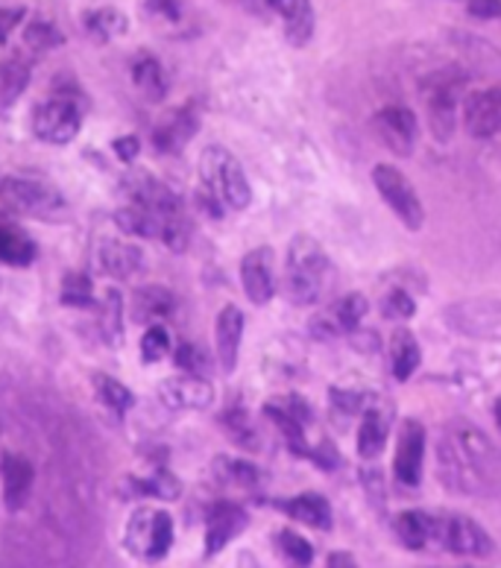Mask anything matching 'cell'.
<instances>
[{
	"mask_svg": "<svg viewBox=\"0 0 501 568\" xmlns=\"http://www.w3.org/2000/svg\"><path fill=\"white\" fill-rule=\"evenodd\" d=\"M332 284V261L311 235H297L284 258L282 291L293 305H317Z\"/></svg>",
	"mask_w": 501,
	"mask_h": 568,
	"instance_id": "6da1fadb",
	"label": "cell"
},
{
	"mask_svg": "<svg viewBox=\"0 0 501 568\" xmlns=\"http://www.w3.org/2000/svg\"><path fill=\"white\" fill-rule=\"evenodd\" d=\"M0 205L9 214L30 220H48V223H59L68 220L71 209L62 200L57 187L48 182H36V179H21V176H3L0 179Z\"/></svg>",
	"mask_w": 501,
	"mask_h": 568,
	"instance_id": "7a4b0ae2",
	"label": "cell"
},
{
	"mask_svg": "<svg viewBox=\"0 0 501 568\" xmlns=\"http://www.w3.org/2000/svg\"><path fill=\"white\" fill-rule=\"evenodd\" d=\"M200 179L202 187L218 196L220 203L232 212H243L252 203V187L247 182V173L227 146H206L202 150Z\"/></svg>",
	"mask_w": 501,
	"mask_h": 568,
	"instance_id": "3957f363",
	"label": "cell"
},
{
	"mask_svg": "<svg viewBox=\"0 0 501 568\" xmlns=\"http://www.w3.org/2000/svg\"><path fill=\"white\" fill-rule=\"evenodd\" d=\"M463 77L458 68H445L437 71L434 77L422 82V100H425V112H429V130L440 144L452 141L458 130V94H461Z\"/></svg>",
	"mask_w": 501,
	"mask_h": 568,
	"instance_id": "277c9868",
	"label": "cell"
},
{
	"mask_svg": "<svg viewBox=\"0 0 501 568\" xmlns=\"http://www.w3.org/2000/svg\"><path fill=\"white\" fill-rule=\"evenodd\" d=\"M127 551L138 560L159 562L168 557L173 545V519L170 513L156 510V507H138L127 521Z\"/></svg>",
	"mask_w": 501,
	"mask_h": 568,
	"instance_id": "5b68a950",
	"label": "cell"
},
{
	"mask_svg": "<svg viewBox=\"0 0 501 568\" xmlns=\"http://www.w3.org/2000/svg\"><path fill=\"white\" fill-rule=\"evenodd\" d=\"M372 185H375L381 200L390 205V212L397 214L404 226L411 229V232H420L422 223H425V209H422L417 187L408 182L402 171H397L393 164H379L372 171Z\"/></svg>",
	"mask_w": 501,
	"mask_h": 568,
	"instance_id": "8992f818",
	"label": "cell"
},
{
	"mask_svg": "<svg viewBox=\"0 0 501 568\" xmlns=\"http://www.w3.org/2000/svg\"><path fill=\"white\" fill-rule=\"evenodd\" d=\"M82 112L71 98H53L33 112V132L48 144H71L80 135Z\"/></svg>",
	"mask_w": 501,
	"mask_h": 568,
	"instance_id": "52a82bcc",
	"label": "cell"
},
{
	"mask_svg": "<svg viewBox=\"0 0 501 568\" xmlns=\"http://www.w3.org/2000/svg\"><path fill=\"white\" fill-rule=\"evenodd\" d=\"M437 475L443 480L445 487L452 493H463V496H475V493H484L487 484L484 478L472 469V463L467 460V455L461 452V446L454 443V437L449 434V428L440 434V443H437Z\"/></svg>",
	"mask_w": 501,
	"mask_h": 568,
	"instance_id": "ba28073f",
	"label": "cell"
},
{
	"mask_svg": "<svg viewBox=\"0 0 501 568\" xmlns=\"http://www.w3.org/2000/svg\"><path fill=\"white\" fill-rule=\"evenodd\" d=\"M449 434L454 437V443L461 446V452L467 455V460L472 463V469L484 478L487 487H495L501 484V452L490 443L487 434L475 428V425L461 423V419H454L452 425H445Z\"/></svg>",
	"mask_w": 501,
	"mask_h": 568,
	"instance_id": "9c48e42d",
	"label": "cell"
},
{
	"mask_svg": "<svg viewBox=\"0 0 501 568\" xmlns=\"http://www.w3.org/2000/svg\"><path fill=\"white\" fill-rule=\"evenodd\" d=\"M437 545L458 557H487L493 554V539L478 521L467 516H440L437 525Z\"/></svg>",
	"mask_w": 501,
	"mask_h": 568,
	"instance_id": "30bf717a",
	"label": "cell"
},
{
	"mask_svg": "<svg viewBox=\"0 0 501 568\" xmlns=\"http://www.w3.org/2000/svg\"><path fill=\"white\" fill-rule=\"evenodd\" d=\"M425 443L429 434L417 419H404L399 428L397 457H393V475L402 487H420L422 480V460H425Z\"/></svg>",
	"mask_w": 501,
	"mask_h": 568,
	"instance_id": "8fae6325",
	"label": "cell"
},
{
	"mask_svg": "<svg viewBox=\"0 0 501 568\" xmlns=\"http://www.w3.org/2000/svg\"><path fill=\"white\" fill-rule=\"evenodd\" d=\"M159 402L170 410H206L214 402V387L206 382L202 375L186 373V375H170L159 387Z\"/></svg>",
	"mask_w": 501,
	"mask_h": 568,
	"instance_id": "7c38bea8",
	"label": "cell"
},
{
	"mask_svg": "<svg viewBox=\"0 0 501 568\" xmlns=\"http://www.w3.org/2000/svg\"><path fill=\"white\" fill-rule=\"evenodd\" d=\"M367 311H370L367 296H361V293H349V296H343L340 302H334L332 308H325L320 317L311 320V334L320 337V341H332L338 334L355 332L358 325H361V320L367 317Z\"/></svg>",
	"mask_w": 501,
	"mask_h": 568,
	"instance_id": "4fadbf2b",
	"label": "cell"
},
{
	"mask_svg": "<svg viewBox=\"0 0 501 568\" xmlns=\"http://www.w3.org/2000/svg\"><path fill=\"white\" fill-rule=\"evenodd\" d=\"M123 191L130 196V203L144 205V209H150L156 214H168V217L182 214V200L164 185L162 179H156L153 173H130V176L123 179Z\"/></svg>",
	"mask_w": 501,
	"mask_h": 568,
	"instance_id": "5bb4252c",
	"label": "cell"
},
{
	"mask_svg": "<svg viewBox=\"0 0 501 568\" xmlns=\"http://www.w3.org/2000/svg\"><path fill=\"white\" fill-rule=\"evenodd\" d=\"M379 139L393 150L397 155H411L413 146H417V135H420V126H417V114L404 106H388L375 112V121H372Z\"/></svg>",
	"mask_w": 501,
	"mask_h": 568,
	"instance_id": "9a60e30c",
	"label": "cell"
},
{
	"mask_svg": "<svg viewBox=\"0 0 501 568\" xmlns=\"http://www.w3.org/2000/svg\"><path fill=\"white\" fill-rule=\"evenodd\" d=\"M463 126L472 139H493L501 132V89L469 94L463 103Z\"/></svg>",
	"mask_w": 501,
	"mask_h": 568,
	"instance_id": "2e32d148",
	"label": "cell"
},
{
	"mask_svg": "<svg viewBox=\"0 0 501 568\" xmlns=\"http://www.w3.org/2000/svg\"><path fill=\"white\" fill-rule=\"evenodd\" d=\"M241 282L243 291L255 305H268L275 293V276H273V250L270 246H259L243 255L241 261Z\"/></svg>",
	"mask_w": 501,
	"mask_h": 568,
	"instance_id": "e0dca14e",
	"label": "cell"
},
{
	"mask_svg": "<svg viewBox=\"0 0 501 568\" xmlns=\"http://www.w3.org/2000/svg\"><path fill=\"white\" fill-rule=\"evenodd\" d=\"M364 419H361V428H358V455L364 460H375V457L384 452V443H388L390 425H393V407L381 398H370L364 407Z\"/></svg>",
	"mask_w": 501,
	"mask_h": 568,
	"instance_id": "ac0fdd59",
	"label": "cell"
},
{
	"mask_svg": "<svg viewBox=\"0 0 501 568\" xmlns=\"http://www.w3.org/2000/svg\"><path fill=\"white\" fill-rule=\"evenodd\" d=\"M250 525V516L243 507L232 501H218L209 510V525H206V554H220L232 542L234 536H241Z\"/></svg>",
	"mask_w": 501,
	"mask_h": 568,
	"instance_id": "d6986e66",
	"label": "cell"
},
{
	"mask_svg": "<svg viewBox=\"0 0 501 568\" xmlns=\"http://www.w3.org/2000/svg\"><path fill=\"white\" fill-rule=\"evenodd\" d=\"M200 130V114L191 106H182L177 112H170L153 132V144L159 153L177 155L188 146V141L194 139Z\"/></svg>",
	"mask_w": 501,
	"mask_h": 568,
	"instance_id": "ffe728a7",
	"label": "cell"
},
{
	"mask_svg": "<svg viewBox=\"0 0 501 568\" xmlns=\"http://www.w3.org/2000/svg\"><path fill=\"white\" fill-rule=\"evenodd\" d=\"M33 466L30 460L18 455L3 457L0 463V484H3V507L9 513L24 510L27 501H30V493H33Z\"/></svg>",
	"mask_w": 501,
	"mask_h": 568,
	"instance_id": "44dd1931",
	"label": "cell"
},
{
	"mask_svg": "<svg viewBox=\"0 0 501 568\" xmlns=\"http://www.w3.org/2000/svg\"><path fill=\"white\" fill-rule=\"evenodd\" d=\"M243 341V311L227 305L218 314L214 323V349H218V361L223 375H232L238 366V352H241Z\"/></svg>",
	"mask_w": 501,
	"mask_h": 568,
	"instance_id": "7402d4cb",
	"label": "cell"
},
{
	"mask_svg": "<svg viewBox=\"0 0 501 568\" xmlns=\"http://www.w3.org/2000/svg\"><path fill=\"white\" fill-rule=\"evenodd\" d=\"M268 7L282 18L284 39L291 41L293 48H305L317 24L311 0H268Z\"/></svg>",
	"mask_w": 501,
	"mask_h": 568,
	"instance_id": "603a6c76",
	"label": "cell"
},
{
	"mask_svg": "<svg viewBox=\"0 0 501 568\" xmlns=\"http://www.w3.org/2000/svg\"><path fill=\"white\" fill-rule=\"evenodd\" d=\"M36 241L9 214H0V261L9 267H30L36 261Z\"/></svg>",
	"mask_w": 501,
	"mask_h": 568,
	"instance_id": "cb8c5ba5",
	"label": "cell"
},
{
	"mask_svg": "<svg viewBox=\"0 0 501 568\" xmlns=\"http://www.w3.org/2000/svg\"><path fill=\"white\" fill-rule=\"evenodd\" d=\"M173 311H177V300L162 284H147L132 296V320L141 325L164 323Z\"/></svg>",
	"mask_w": 501,
	"mask_h": 568,
	"instance_id": "d4e9b609",
	"label": "cell"
},
{
	"mask_svg": "<svg viewBox=\"0 0 501 568\" xmlns=\"http://www.w3.org/2000/svg\"><path fill=\"white\" fill-rule=\"evenodd\" d=\"M98 261L100 270H103L106 276L112 278H132L138 270L144 267V258H141V250L127 241H103L98 250Z\"/></svg>",
	"mask_w": 501,
	"mask_h": 568,
	"instance_id": "484cf974",
	"label": "cell"
},
{
	"mask_svg": "<svg viewBox=\"0 0 501 568\" xmlns=\"http://www.w3.org/2000/svg\"><path fill=\"white\" fill-rule=\"evenodd\" d=\"M437 525H440V516H431V513H402L397 519L399 542H402L408 551H422V548H429V545H437Z\"/></svg>",
	"mask_w": 501,
	"mask_h": 568,
	"instance_id": "4316f807",
	"label": "cell"
},
{
	"mask_svg": "<svg viewBox=\"0 0 501 568\" xmlns=\"http://www.w3.org/2000/svg\"><path fill=\"white\" fill-rule=\"evenodd\" d=\"M291 519L302 521L308 528L314 530H329L332 528V504L325 501L323 496H317V493H302L297 498H288V501H279Z\"/></svg>",
	"mask_w": 501,
	"mask_h": 568,
	"instance_id": "83f0119b",
	"label": "cell"
},
{
	"mask_svg": "<svg viewBox=\"0 0 501 568\" xmlns=\"http://www.w3.org/2000/svg\"><path fill=\"white\" fill-rule=\"evenodd\" d=\"M422 352L420 343L408 328H397L393 337H390V366H393V375L397 382H408L417 369H420Z\"/></svg>",
	"mask_w": 501,
	"mask_h": 568,
	"instance_id": "f1b7e54d",
	"label": "cell"
},
{
	"mask_svg": "<svg viewBox=\"0 0 501 568\" xmlns=\"http://www.w3.org/2000/svg\"><path fill=\"white\" fill-rule=\"evenodd\" d=\"M132 80H136V89L141 91L150 103H162L164 94H168L164 68L159 65V59L150 57V53L136 59V65H132Z\"/></svg>",
	"mask_w": 501,
	"mask_h": 568,
	"instance_id": "f546056e",
	"label": "cell"
},
{
	"mask_svg": "<svg viewBox=\"0 0 501 568\" xmlns=\"http://www.w3.org/2000/svg\"><path fill=\"white\" fill-rule=\"evenodd\" d=\"M98 328L109 346H121L123 343V300L114 287L106 291L103 302L98 305Z\"/></svg>",
	"mask_w": 501,
	"mask_h": 568,
	"instance_id": "4dcf8cb0",
	"label": "cell"
},
{
	"mask_svg": "<svg viewBox=\"0 0 501 568\" xmlns=\"http://www.w3.org/2000/svg\"><path fill=\"white\" fill-rule=\"evenodd\" d=\"M211 469H214V478H218L223 487L255 489L261 484V471L247 460H234V457H218Z\"/></svg>",
	"mask_w": 501,
	"mask_h": 568,
	"instance_id": "1f68e13d",
	"label": "cell"
},
{
	"mask_svg": "<svg viewBox=\"0 0 501 568\" xmlns=\"http://www.w3.org/2000/svg\"><path fill=\"white\" fill-rule=\"evenodd\" d=\"M127 16H123L121 9H112V7H103V9H94V12H86V30L94 41L106 44V41L118 39V36L127 33Z\"/></svg>",
	"mask_w": 501,
	"mask_h": 568,
	"instance_id": "d6a6232c",
	"label": "cell"
},
{
	"mask_svg": "<svg viewBox=\"0 0 501 568\" xmlns=\"http://www.w3.org/2000/svg\"><path fill=\"white\" fill-rule=\"evenodd\" d=\"M91 384H94V393H98L100 402H103L106 407H112L118 416H123L132 405H136V396H132L130 387L118 382V378H112V375L94 373L91 375Z\"/></svg>",
	"mask_w": 501,
	"mask_h": 568,
	"instance_id": "836d02e7",
	"label": "cell"
},
{
	"mask_svg": "<svg viewBox=\"0 0 501 568\" xmlns=\"http://www.w3.org/2000/svg\"><path fill=\"white\" fill-rule=\"evenodd\" d=\"M27 85H30V68L24 62L18 59L0 62V112L12 106Z\"/></svg>",
	"mask_w": 501,
	"mask_h": 568,
	"instance_id": "e575fe53",
	"label": "cell"
},
{
	"mask_svg": "<svg viewBox=\"0 0 501 568\" xmlns=\"http://www.w3.org/2000/svg\"><path fill=\"white\" fill-rule=\"evenodd\" d=\"M367 402H370V398H367L364 393L338 390V387H334V390L329 393V407H332L334 423H338L340 428H347L349 419H355V416L364 414Z\"/></svg>",
	"mask_w": 501,
	"mask_h": 568,
	"instance_id": "d590c367",
	"label": "cell"
},
{
	"mask_svg": "<svg viewBox=\"0 0 501 568\" xmlns=\"http://www.w3.org/2000/svg\"><path fill=\"white\" fill-rule=\"evenodd\" d=\"M275 548L282 551V557L293 566H311L314 560V548L311 542H305L300 534H293V530H279L275 534Z\"/></svg>",
	"mask_w": 501,
	"mask_h": 568,
	"instance_id": "8d00e7d4",
	"label": "cell"
},
{
	"mask_svg": "<svg viewBox=\"0 0 501 568\" xmlns=\"http://www.w3.org/2000/svg\"><path fill=\"white\" fill-rule=\"evenodd\" d=\"M62 305L71 308H91L94 305V284L82 273H68L62 282Z\"/></svg>",
	"mask_w": 501,
	"mask_h": 568,
	"instance_id": "74e56055",
	"label": "cell"
},
{
	"mask_svg": "<svg viewBox=\"0 0 501 568\" xmlns=\"http://www.w3.org/2000/svg\"><path fill=\"white\" fill-rule=\"evenodd\" d=\"M168 352H170V334L168 328H164V323L147 325L144 337H141V361H144V364H156V361H162Z\"/></svg>",
	"mask_w": 501,
	"mask_h": 568,
	"instance_id": "f35d334b",
	"label": "cell"
},
{
	"mask_svg": "<svg viewBox=\"0 0 501 568\" xmlns=\"http://www.w3.org/2000/svg\"><path fill=\"white\" fill-rule=\"evenodd\" d=\"M66 41V36L59 33L50 21H30L24 27V44L30 50H53Z\"/></svg>",
	"mask_w": 501,
	"mask_h": 568,
	"instance_id": "ab89813d",
	"label": "cell"
},
{
	"mask_svg": "<svg viewBox=\"0 0 501 568\" xmlns=\"http://www.w3.org/2000/svg\"><path fill=\"white\" fill-rule=\"evenodd\" d=\"M381 314H384L388 320L404 323V320H411L413 314H417V302H413V296L408 291H402V287H393V291L384 296V302H381Z\"/></svg>",
	"mask_w": 501,
	"mask_h": 568,
	"instance_id": "60d3db41",
	"label": "cell"
},
{
	"mask_svg": "<svg viewBox=\"0 0 501 568\" xmlns=\"http://www.w3.org/2000/svg\"><path fill=\"white\" fill-rule=\"evenodd\" d=\"M223 425L229 428V434L234 437V443H241V446H247V448H259V437H255V430H252V423H250V416H247V410H241V407H232V410H227V414H223Z\"/></svg>",
	"mask_w": 501,
	"mask_h": 568,
	"instance_id": "b9f144b4",
	"label": "cell"
},
{
	"mask_svg": "<svg viewBox=\"0 0 501 568\" xmlns=\"http://www.w3.org/2000/svg\"><path fill=\"white\" fill-rule=\"evenodd\" d=\"M138 487H141V496H156V498H164V501L179 498V480L173 478L168 469H159L153 478L138 480Z\"/></svg>",
	"mask_w": 501,
	"mask_h": 568,
	"instance_id": "7bdbcfd3",
	"label": "cell"
},
{
	"mask_svg": "<svg viewBox=\"0 0 501 568\" xmlns=\"http://www.w3.org/2000/svg\"><path fill=\"white\" fill-rule=\"evenodd\" d=\"M173 357H177L179 369H186V373H206V357H202V352L197 349V346H191V343H179V349Z\"/></svg>",
	"mask_w": 501,
	"mask_h": 568,
	"instance_id": "ee69618b",
	"label": "cell"
},
{
	"mask_svg": "<svg viewBox=\"0 0 501 568\" xmlns=\"http://www.w3.org/2000/svg\"><path fill=\"white\" fill-rule=\"evenodd\" d=\"M147 16L159 18V21H179V3L177 0H144Z\"/></svg>",
	"mask_w": 501,
	"mask_h": 568,
	"instance_id": "f6af8a7d",
	"label": "cell"
},
{
	"mask_svg": "<svg viewBox=\"0 0 501 568\" xmlns=\"http://www.w3.org/2000/svg\"><path fill=\"white\" fill-rule=\"evenodd\" d=\"M24 9H7L0 7V44L9 39V36L16 33L18 27H21V21H24Z\"/></svg>",
	"mask_w": 501,
	"mask_h": 568,
	"instance_id": "bcb514c9",
	"label": "cell"
},
{
	"mask_svg": "<svg viewBox=\"0 0 501 568\" xmlns=\"http://www.w3.org/2000/svg\"><path fill=\"white\" fill-rule=\"evenodd\" d=\"M469 16L481 18V21H493L501 18V0H469Z\"/></svg>",
	"mask_w": 501,
	"mask_h": 568,
	"instance_id": "7dc6e473",
	"label": "cell"
},
{
	"mask_svg": "<svg viewBox=\"0 0 501 568\" xmlns=\"http://www.w3.org/2000/svg\"><path fill=\"white\" fill-rule=\"evenodd\" d=\"M114 153H118L121 162L132 164L138 159V153H141V141H138L136 135H123V139L114 141Z\"/></svg>",
	"mask_w": 501,
	"mask_h": 568,
	"instance_id": "c3c4849f",
	"label": "cell"
},
{
	"mask_svg": "<svg viewBox=\"0 0 501 568\" xmlns=\"http://www.w3.org/2000/svg\"><path fill=\"white\" fill-rule=\"evenodd\" d=\"M329 566H355V560L349 554H332L329 557Z\"/></svg>",
	"mask_w": 501,
	"mask_h": 568,
	"instance_id": "681fc988",
	"label": "cell"
},
{
	"mask_svg": "<svg viewBox=\"0 0 501 568\" xmlns=\"http://www.w3.org/2000/svg\"><path fill=\"white\" fill-rule=\"evenodd\" d=\"M495 423H499V430H501V398L495 402Z\"/></svg>",
	"mask_w": 501,
	"mask_h": 568,
	"instance_id": "f907efd6",
	"label": "cell"
}]
</instances>
